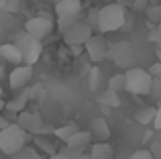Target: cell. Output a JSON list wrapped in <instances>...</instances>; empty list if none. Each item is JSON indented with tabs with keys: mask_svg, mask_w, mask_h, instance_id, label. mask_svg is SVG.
<instances>
[{
	"mask_svg": "<svg viewBox=\"0 0 161 159\" xmlns=\"http://www.w3.org/2000/svg\"><path fill=\"white\" fill-rule=\"evenodd\" d=\"M27 141H29V133H25L16 123L14 124L10 123L4 131H0V151L4 155L12 157L27 147Z\"/></svg>",
	"mask_w": 161,
	"mask_h": 159,
	"instance_id": "6da1fadb",
	"label": "cell"
},
{
	"mask_svg": "<svg viewBox=\"0 0 161 159\" xmlns=\"http://www.w3.org/2000/svg\"><path fill=\"white\" fill-rule=\"evenodd\" d=\"M125 80H126V86H125L126 92H130V94H135V96L151 94L153 76L149 74V69H143V68L126 69V72H125Z\"/></svg>",
	"mask_w": 161,
	"mask_h": 159,
	"instance_id": "7a4b0ae2",
	"label": "cell"
},
{
	"mask_svg": "<svg viewBox=\"0 0 161 159\" xmlns=\"http://www.w3.org/2000/svg\"><path fill=\"white\" fill-rule=\"evenodd\" d=\"M14 45L19 47L20 55H23L25 65H33L39 61L41 51H43V45H41L39 39L31 37L27 31H19V33H14Z\"/></svg>",
	"mask_w": 161,
	"mask_h": 159,
	"instance_id": "3957f363",
	"label": "cell"
},
{
	"mask_svg": "<svg viewBox=\"0 0 161 159\" xmlns=\"http://www.w3.org/2000/svg\"><path fill=\"white\" fill-rule=\"evenodd\" d=\"M125 23H126V14L120 4H106L104 8H100V25H98L100 33L118 31V29L125 27Z\"/></svg>",
	"mask_w": 161,
	"mask_h": 159,
	"instance_id": "277c9868",
	"label": "cell"
},
{
	"mask_svg": "<svg viewBox=\"0 0 161 159\" xmlns=\"http://www.w3.org/2000/svg\"><path fill=\"white\" fill-rule=\"evenodd\" d=\"M92 37H94V29H92L86 20H78L67 33H63V39H65V43L69 45V47H74V45L84 47Z\"/></svg>",
	"mask_w": 161,
	"mask_h": 159,
	"instance_id": "5b68a950",
	"label": "cell"
},
{
	"mask_svg": "<svg viewBox=\"0 0 161 159\" xmlns=\"http://www.w3.org/2000/svg\"><path fill=\"white\" fill-rule=\"evenodd\" d=\"M108 59H112L116 65L126 68V69L137 68V65H133V63H135V51H133V47H130L126 41L116 43L112 49H108Z\"/></svg>",
	"mask_w": 161,
	"mask_h": 159,
	"instance_id": "8992f818",
	"label": "cell"
},
{
	"mask_svg": "<svg viewBox=\"0 0 161 159\" xmlns=\"http://www.w3.org/2000/svg\"><path fill=\"white\" fill-rule=\"evenodd\" d=\"M25 31L29 33L31 37H35V39H45V37L51 35L53 31V20L47 19V16H35V19H29L27 23H25Z\"/></svg>",
	"mask_w": 161,
	"mask_h": 159,
	"instance_id": "52a82bcc",
	"label": "cell"
},
{
	"mask_svg": "<svg viewBox=\"0 0 161 159\" xmlns=\"http://www.w3.org/2000/svg\"><path fill=\"white\" fill-rule=\"evenodd\" d=\"M16 124L23 129L25 133H31V135H41L43 131V118H41L37 112H20L19 118H16Z\"/></svg>",
	"mask_w": 161,
	"mask_h": 159,
	"instance_id": "ba28073f",
	"label": "cell"
},
{
	"mask_svg": "<svg viewBox=\"0 0 161 159\" xmlns=\"http://www.w3.org/2000/svg\"><path fill=\"white\" fill-rule=\"evenodd\" d=\"M31 78H33L31 65H16L10 72V76H8V82H10V88L14 92H20V90L27 88V84L31 82Z\"/></svg>",
	"mask_w": 161,
	"mask_h": 159,
	"instance_id": "9c48e42d",
	"label": "cell"
},
{
	"mask_svg": "<svg viewBox=\"0 0 161 159\" xmlns=\"http://www.w3.org/2000/svg\"><path fill=\"white\" fill-rule=\"evenodd\" d=\"M55 14L57 19H75L80 20L82 14V0H61L55 4Z\"/></svg>",
	"mask_w": 161,
	"mask_h": 159,
	"instance_id": "30bf717a",
	"label": "cell"
},
{
	"mask_svg": "<svg viewBox=\"0 0 161 159\" xmlns=\"http://www.w3.org/2000/svg\"><path fill=\"white\" fill-rule=\"evenodd\" d=\"M84 49H86L88 57H90L92 61H102V59L108 57V45H106V41L98 35L92 37V39L84 45Z\"/></svg>",
	"mask_w": 161,
	"mask_h": 159,
	"instance_id": "8fae6325",
	"label": "cell"
},
{
	"mask_svg": "<svg viewBox=\"0 0 161 159\" xmlns=\"http://www.w3.org/2000/svg\"><path fill=\"white\" fill-rule=\"evenodd\" d=\"M0 59L8 61V63H14V65H25L23 63V55H20L19 47H16L14 43L0 45Z\"/></svg>",
	"mask_w": 161,
	"mask_h": 159,
	"instance_id": "7c38bea8",
	"label": "cell"
},
{
	"mask_svg": "<svg viewBox=\"0 0 161 159\" xmlns=\"http://www.w3.org/2000/svg\"><path fill=\"white\" fill-rule=\"evenodd\" d=\"M92 139H94V137H92L90 131H80V133H75V135L67 141L65 147H69V149H84V151H86L88 147H92Z\"/></svg>",
	"mask_w": 161,
	"mask_h": 159,
	"instance_id": "4fadbf2b",
	"label": "cell"
},
{
	"mask_svg": "<svg viewBox=\"0 0 161 159\" xmlns=\"http://www.w3.org/2000/svg\"><path fill=\"white\" fill-rule=\"evenodd\" d=\"M92 137L96 139V143H106L110 139V129H108V123L104 118H96L92 123Z\"/></svg>",
	"mask_w": 161,
	"mask_h": 159,
	"instance_id": "5bb4252c",
	"label": "cell"
},
{
	"mask_svg": "<svg viewBox=\"0 0 161 159\" xmlns=\"http://www.w3.org/2000/svg\"><path fill=\"white\" fill-rule=\"evenodd\" d=\"M29 90L25 88V90H20V92H16V96L10 100V102H6V110H10V112H25V106H27V102H29Z\"/></svg>",
	"mask_w": 161,
	"mask_h": 159,
	"instance_id": "9a60e30c",
	"label": "cell"
},
{
	"mask_svg": "<svg viewBox=\"0 0 161 159\" xmlns=\"http://www.w3.org/2000/svg\"><path fill=\"white\" fill-rule=\"evenodd\" d=\"M90 159H114V149L110 143H92Z\"/></svg>",
	"mask_w": 161,
	"mask_h": 159,
	"instance_id": "2e32d148",
	"label": "cell"
},
{
	"mask_svg": "<svg viewBox=\"0 0 161 159\" xmlns=\"http://www.w3.org/2000/svg\"><path fill=\"white\" fill-rule=\"evenodd\" d=\"M75 133H80V129H78V124L75 123H65L63 127H57L53 131V135L57 137L59 141H63V143H67V141L71 139V137L75 135Z\"/></svg>",
	"mask_w": 161,
	"mask_h": 159,
	"instance_id": "e0dca14e",
	"label": "cell"
},
{
	"mask_svg": "<svg viewBox=\"0 0 161 159\" xmlns=\"http://www.w3.org/2000/svg\"><path fill=\"white\" fill-rule=\"evenodd\" d=\"M155 114H157V108H153V106H143V108H139V110H137L135 118H137L139 124L147 127V124H153Z\"/></svg>",
	"mask_w": 161,
	"mask_h": 159,
	"instance_id": "ac0fdd59",
	"label": "cell"
},
{
	"mask_svg": "<svg viewBox=\"0 0 161 159\" xmlns=\"http://www.w3.org/2000/svg\"><path fill=\"white\" fill-rule=\"evenodd\" d=\"M98 104L110 106V108H118L120 106V96L114 90H106V92H102V94H98Z\"/></svg>",
	"mask_w": 161,
	"mask_h": 159,
	"instance_id": "d6986e66",
	"label": "cell"
},
{
	"mask_svg": "<svg viewBox=\"0 0 161 159\" xmlns=\"http://www.w3.org/2000/svg\"><path fill=\"white\" fill-rule=\"evenodd\" d=\"M126 86V80H125V74H116L108 80V90H114V92H120L125 90Z\"/></svg>",
	"mask_w": 161,
	"mask_h": 159,
	"instance_id": "ffe728a7",
	"label": "cell"
},
{
	"mask_svg": "<svg viewBox=\"0 0 161 159\" xmlns=\"http://www.w3.org/2000/svg\"><path fill=\"white\" fill-rule=\"evenodd\" d=\"M35 145L41 149V151H45V153H47V157L57 155V151H55L53 143H49V141H47V139H43V137H35Z\"/></svg>",
	"mask_w": 161,
	"mask_h": 159,
	"instance_id": "44dd1931",
	"label": "cell"
},
{
	"mask_svg": "<svg viewBox=\"0 0 161 159\" xmlns=\"http://www.w3.org/2000/svg\"><path fill=\"white\" fill-rule=\"evenodd\" d=\"M61 155L67 159H90V155H86L84 149H69V147H63Z\"/></svg>",
	"mask_w": 161,
	"mask_h": 159,
	"instance_id": "7402d4cb",
	"label": "cell"
},
{
	"mask_svg": "<svg viewBox=\"0 0 161 159\" xmlns=\"http://www.w3.org/2000/svg\"><path fill=\"white\" fill-rule=\"evenodd\" d=\"M147 19H149L151 25H161V4L159 6H149L147 8Z\"/></svg>",
	"mask_w": 161,
	"mask_h": 159,
	"instance_id": "603a6c76",
	"label": "cell"
},
{
	"mask_svg": "<svg viewBox=\"0 0 161 159\" xmlns=\"http://www.w3.org/2000/svg\"><path fill=\"white\" fill-rule=\"evenodd\" d=\"M8 159H41V157H39V153H37L35 149L25 147L23 151H19L16 155H12V157H8Z\"/></svg>",
	"mask_w": 161,
	"mask_h": 159,
	"instance_id": "cb8c5ba5",
	"label": "cell"
},
{
	"mask_svg": "<svg viewBox=\"0 0 161 159\" xmlns=\"http://www.w3.org/2000/svg\"><path fill=\"white\" fill-rule=\"evenodd\" d=\"M86 23L90 25L92 29H96V31H98V25H100V10H98V8H90V10H88Z\"/></svg>",
	"mask_w": 161,
	"mask_h": 159,
	"instance_id": "d4e9b609",
	"label": "cell"
},
{
	"mask_svg": "<svg viewBox=\"0 0 161 159\" xmlns=\"http://www.w3.org/2000/svg\"><path fill=\"white\" fill-rule=\"evenodd\" d=\"M80 20H82V19H80ZM75 23H78L75 19H57V27H59V31H61V33H67Z\"/></svg>",
	"mask_w": 161,
	"mask_h": 159,
	"instance_id": "484cf974",
	"label": "cell"
},
{
	"mask_svg": "<svg viewBox=\"0 0 161 159\" xmlns=\"http://www.w3.org/2000/svg\"><path fill=\"white\" fill-rule=\"evenodd\" d=\"M0 25H2V27L6 29V33H8V31H10V27L14 25V20H12V14H8L6 10L0 12Z\"/></svg>",
	"mask_w": 161,
	"mask_h": 159,
	"instance_id": "4316f807",
	"label": "cell"
},
{
	"mask_svg": "<svg viewBox=\"0 0 161 159\" xmlns=\"http://www.w3.org/2000/svg\"><path fill=\"white\" fill-rule=\"evenodd\" d=\"M98 84H100V72H98V68H92L90 69V90H96Z\"/></svg>",
	"mask_w": 161,
	"mask_h": 159,
	"instance_id": "83f0119b",
	"label": "cell"
},
{
	"mask_svg": "<svg viewBox=\"0 0 161 159\" xmlns=\"http://www.w3.org/2000/svg\"><path fill=\"white\" fill-rule=\"evenodd\" d=\"M129 159H153V155H151L149 149H137V151L130 153Z\"/></svg>",
	"mask_w": 161,
	"mask_h": 159,
	"instance_id": "f1b7e54d",
	"label": "cell"
},
{
	"mask_svg": "<svg viewBox=\"0 0 161 159\" xmlns=\"http://www.w3.org/2000/svg\"><path fill=\"white\" fill-rule=\"evenodd\" d=\"M151 96L161 100V80H153V86H151Z\"/></svg>",
	"mask_w": 161,
	"mask_h": 159,
	"instance_id": "f546056e",
	"label": "cell"
},
{
	"mask_svg": "<svg viewBox=\"0 0 161 159\" xmlns=\"http://www.w3.org/2000/svg\"><path fill=\"white\" fill-rule=\"evenodd\" d=\"M149 74L153 76V80H161V63H159V61L149 68Z\"/></svg>",
	"mask_w": 161,
	"mask_h": 159,
	"instance_id": "4dcf8cb0",
	"label": "cell"
},
{
	"mask_svg": "<svg viewBox=\"0 0 161 159\" xmlns=\"http://www.w3.org/2000/svg\"><path fill=\"white\" fill-rule=\"evenodd\" d=\"M19 2L20 0H6V12L8 14H14L19 10Z\"/></svg>",
	"mask_w": 161,
	"mask_h": 159,
	"instance_id": "1f68e13d",
	"label": "cell"
},
{
	"mask_svg": "<svg viewBox=\"0 0 161 159\" xmlns=\"http://www.w3.org/2000/svg\"><path fill=\"white\" fill-rule=\"evenodd\" d=\"M149 151H151V155H153V159H161V143H159V141H155V143L151 145Z\"/></svg>",
	"mask_w": 161,
	"mask_h": 159,
	"instance_id": "d6a6232c",
	"label": "cell"
},
{
	"mask_svg": "<svg viewBox=\"0 0 161 159\" xmlns=\"http://www.w3.org/2000/svg\"><path fill=\"white\" fill-rule=\"evenodd\" d=\"M147 4H151L149 0H135V4H133V8L135 10H145V8H149Z\"/></svg>",
	"mask_w": 161,
	"mask_h": 159,
	"instance_id": "836d02e7",
	"label": "cell"
},
{
	"mask_svg": "<svg viewBox=\"0 0 161 159\" xmlns=\"http://www.w3.org/2000/svg\"><path fill=\"white\" fill-rule=\"evenodd\" d=\"M153 127L155 131H161V104L157 106V114H155V120H153Z\"/></svg>",
	"mask_w": 161,
	"mask_h": 159,
	"instance_id": "e575fe53",
	"label": "cell"
},
{
	"mask_svg": "<svg viewBox=\"0 0 161 159\" xmlns=\"http://www.w3.org/2000/svg\"><path fill=\"white\" fill-rule=\"evenodd\" d=\"M149 41L157 43V29H151V33H149Z\"/></svg>",
	"mask_w": 161,
	"mask_h": 159,
	"instance_id": "d590c367",
	"label": "cell"
},
{
	"mask_svg": "<svg viewBox=\"0 0 161 159\" xmlns=\"http://www.w3.org/2000/svg\"><path fill=\"white\" fill-rule=\"evenodd\" d=\"M8 33H6V29L2 27V25H0V45H4V37H6Z\"/></svg>",
	"mask_w": 161,
	"mask_h": 159,
	"instance_id": "8d00e7d4",
	"label": "cell"
},
{
	"mask_svg": "<svg viewBox=\"0 0 161 159\" xmlns=\"http://www.w3.org/2000/svg\"><path fill=\"white\" fill-rule=\"evenodd\" d=\"M8 124H10V123H8V120H6V118H4V116H2V114H0V131H4V129H6V127H8Z\"/></svg>",
	"mask_w": 161,
	"mask_h": 159,
	"instance_id": "74e56055",
	"label": "cell"
},
{
	"mask_svg": "<svg viewBox=\"0 0 161 159\" xmlns=\"http://www.w3.org/2000/svg\"><path fill=\"white\" fill-rule=\"evenodd\" d=\"M155 45H157V49H161V29H157V43Z\"/></svg>",
	"mask_w": 161,
	"mask_h": 159,
	"instance_id": "f35d334b",
	"label": "cell"
},
{
	"mask_svg": "<svg viewBox=\"0 0 161 159\" xmlns=\"http://www.w3.org/2000/svg\"><path fill=\"white\" fill-rule=\"evenodd\" d=\"M71 51H74V55H80V53H82V47H78V45H74V47H71Z\"/></svg>",
	"mask_w": 161,
	"mask_h": 159,
	"instance_id": "ab89813d",
	"label": "cell"
},
{
	"mask_svg": "<svg viewBox=\"0 0 161 159\" xmlns=\"http://www.w3.org/2000/svg\"><path fill=\"white\" fill-rule=\"evenodd\" d=\"M45 159H67V157H63L61 153H57V155H51V157H45Z\"/></svg>",
	"mask_w": 161,
	"mask_h": 159,
	"instance_id": "60d3db41",
	"label": "cell"
},
{
	"mask_svg": "<svg viewBox=\"0 0 161 159\" xmlns=\"http://www.w3.org/2000/svg\"><path fill=\"white\" fill-rule=\"evenodd\" d=\"M6 10V0H0V12Z\"/></svg>",
	"mask_w": 161,
	"mask_h": 159,
	"instance_id": "b9f144b4",
	"label": "cell"
},
{
	"mask_svg": "<svg viewBox=\"0 0 161 159\" xmlns=\"http://www.w3.org/2000/svg\"><path fill=\"white\" fill-rule=\"evenodd\" d=\"M4 108H6V102H4V100H0V112H2Z\"/></svg>",
	"mask_w": 161,
	"mask_h": 159,
	"instance_id": "7bdbcfd3",
	"label": "cell"
},
{
	"mask_svg": "<svg viewBox=\"0 0 161 159\" xmlns=\"http://www.w3.org/2000/svg\"><path fill=\"white\" fill-rule=\"evenodd\" d=\"M2 76H4V68H2V63H0V80H2Z\"/></svg>",
	"mask_w": 161,
	"mask_h": 159,
	"instance_id": "ee69618b",
	"label": "cell"
},
{
	"mask_svg": "<svg viewBox=\"0 0 161 159\" xmlns=\"http://www.w3.org/2000/svg\"><path fill=\"white\" fill-rule=\"evenodd\" d=\"M157 59H159V63H161V49H157Z\"/></svg>",
	"mask_w": 161,
	"mask_h": 159,
	"instance_id": "f6af8a7d",
	"label": "cell"
},
{
	"mask_svg": "<svg viewBox=\"0 0 161 159\" xmlns=\"http://www.w3.org/2000/svg\"><path fill=\"white\" fill-rule=\"evenodd\" d=\"M0 100H2V88H0Z\"/></svg>",
	"mask_w": 161,
	"mask_h": 159,
	"instance_id": "bcb514c9",
	"label": "cell"
},
{
	"mask_svg": "<svg viewBox=\"0 0 161 159\" xmlns=\"http://www.w3.org/2000/svg\"><path fill=\"white\" fill-rule=\"evenodd\" d=\"M53 2H61V0H53Z\"/></svg>",
	"mask_w": 161,
	"mask_h": 159,
	"instance_id": "7dc6e473",
	"label": "cell"
},
{
	"mask_svg": "<svg viewBox=\"0 0 161 159\" xmlns=\"http://www.w3.org/2000/svg\"><path fill=\"white\" fill-rule=\"evenodd\" d=\"M157 29H161V25H159V27H157Z\"/></svg>",
	"mask_w": 161,
	"mask_h": 159,
	"instance_id": "c3c4849f",
	"label": "cell"
}]
</instances>
